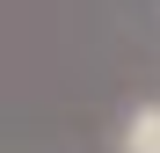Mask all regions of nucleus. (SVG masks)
<instances>
[{
  "mask_svg": "<svg viewBox=\"0 0 160 153\" xmlns=\"http://www.w3.org/2000/svg\"><path fill=\"white\" fill-rule=\"evenodd\" d=\"M117 153H160V102H138L117 131Z\"/></svg>",
  "mask_w": 160,
  "mask_h": 153,
  "instance_id": "obj_1",
  "label": "nucleus"
}]
</instances>
